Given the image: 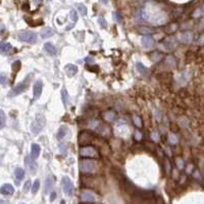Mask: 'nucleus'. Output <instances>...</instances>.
<instances>
[{"label":"nucleus","mask_w":204,"mask_h":204,"mask_svg":"<svg viewBox=\"0 0 204 204\" xmlns=\"http://www.w3.org/2000/svg\"><path fill=\"white\" fill-rule=\"evenodd\" d=\"M61 204H64V200H62V201H61Z\"/></svg>","instance_id":"ea45409f"},{"label":"nucleus","mask_w":204,"mask_h":204,"mask_svg":"<svg viewBox=\"0 0 204 204\" xmlns=\"http://www.w3.org/2000/svg\"><path fill=\"white\" fill-rule=\"evenodd\" d=\"M61 99H62V101H64V106L66 107L69 104V97L68 91H66V89H64V88L61 90Z\"/></svg>","instance_id":"412c9836"},{"label":"nucleus","mask_w":204,"mask_h":204,"mask_svg":"<svg viewBox=\"0 0 204 204\" xmlns=\"http://www.w3.org/2000/svg\"><path fill=\"white\" fill-rule=\"evenodd\" d=\"M136 66H137V69H138V72L141 74V75H143V76L147 75L148 69H147V68L143 64H141V62H137Z\"/></svg>","instance_id":"4be33fe9"},{"label":"nucleus","mask_w":204,"mask_h":204,"mask_svg":"<svg viewBox=\"0 0 204 204\" xmlns=\"http://www.w3.org/2000/svg\"><path fill=\"white\" fill-rule=\"evenodd\" d=\"M134 122L137 127H141V126H142V121H141L140 117L138 116H134Z\"/></svg>","instance_id":"c756f323"},{"label":"nucleus","mask_w":204,"mask_h":204,"mask_svg":"<svg viewBox=\"0 0 204 204\" xmlns=\"http://www.w3.org/2000/svg\"><path fill=\"white\" fill-rule=\"evenodd\" d=\"M85 61L88 62V64H94L95 59H94V57H92V56H87L86 58H85Z\"/></svg>","instance_id":"7c9ffc66"},{"label":"nucleus","mask_w":204,"mask_h":204,"mask_svg":"<svg viewBox=\"0 0 204 204\" xmlns=\"http://www.w3.org/2000/svg\"><path fill=\"white\" fill-rule=\"evenodd\" d=\"M68 134V128L64 127V126H61L60 128H59L58 132H57V139L58 140H61L64 139V137Z\"/></svg>","instance_id":"aec40b11"},{"label":"nucleus","mask_w":204,"mask_h":204,"mask_svg":"<svg viewBox=\"0 0 204 204\" xmlns=\"http://www.w3.org/2000/svg\"><path fill=\"white\" fill-rule=\"evenodd\" d=\"M81 197H82V200L85 202H94L96 200L95 195L90 191H84L82 193Z\"/></svg>","instance_id":"9b49d317"},{"label":"nucleus","mask_w":204,"mask_h":204,"mask_svg":"<svg viewBox=\"0 0 204 204\" xmlns=\"http://www.w3.org/2000/svg\"><path fill=\"white\" fill-rule=\"evenodd\" d=\"M80 168L83 173H92L95 168V163L92 160H83L80 163Z\"/></svg>","instance_id":"39448f33"},{"label":"nucleus","mask_w":204,"mask_h":204,"mask_svg":"<svg viewBox=\"0 0 204 204\" xmlns=\"http://www.w3.org/2000/svg\"><path fill=\"white\" fill-rule=\"evenodd\" d=\"M40 152H41L40 145H38V144H36V143L32 144V146H31V158H32V160H35V159H37L39 157Z\"/></svg>","instance_id":"9d476101"},{"label":"nucleus","mask_w":204,"mask_h":204,"mask_svg":"<svg viewBox=\"0 0 204 204\" xmlns=\"http://www.w3.org/2000/svg\"><path fill=\"white\" fill-rule=\"evenodd\" d=\"M18 38L21 41L26 43H36L37 42V34L31 31H23L18 33Z\"/></svg>","instance_id":"f257e3e1"},{"label":"nucleus","mask_w":204,"mask_h":204,"mask_svg":"<svg viewBox=\"0 0 204 204\" xmlns=\"http://www.w3.org/2000/svg\"><path fill=\"white\" fill-rule=\"evenodd\" d=\"M0 193H1L2 195H6V196L12 195L14 193V188L12 187V185H10V184H4V185H2L1 188H0Z\"/></svg>","instance_id":"6e6552de"},{"label":"nucleus","mask_w":204,"mask_h":204,"mask_svg":"<svg viewBox=\"0 0 204 204\" xmlns=\"http://www.w3.org/2000/svg\"><path fill=\"white\" fill-rule=\"evenodd\" d=\"M5 121H6V117L4 111L0 109V129H2L5 126Z\"/></svg>","instance_id":"b1692460"},{"label":"nucleus","mask_w":204,"mask_h":204,"mask_svg":"<svg viewBox=\"0 0 204 204\" xmlns=\"http://www.w3.org/2000/svg\"><path fill=\"white\" fill-rule=\"evenodd\" d=\"M192 38H193V35L190 32L183 33V34L180 35V41L183 43H190L192 41Z\"/></svg>","instance_id":"dca6fc26"},{"label":"nucleus","mask_w":204,"mask_h":204,"mask_svg":"<svg viewBox=\"0 0 204 204\" xmlns=\"http://www.w3.org/2000/svg\"><path fill=\"white\" fill-rule=\"evenodd\" d=\"M12 46L9 43L0 42V54H8L12 50Z\"/></svg>","instance_id":"4468645a"},{"label":"nucleus","mask_w":204,"mask_h":204,"mask_svg":"<svg viewBox=\"0 0 204 204\" xmlns=\"http://www.w3.org/2000/svg\"><path fill=\"white\" fill-rule=\"evenodd\" d=\"M141 138H142V135H141L139 132H136V139L137 140H140Z\"/></svg>","instance_id":"f704fd0d"},{"label":"nucleus","mask_w":204,"mask_h":204,"mask_svg":"<svg viewBox=\"0 0 204 204\" xmlns=\"http://www.w3.org/2000/svg\"><path fill=\"white\" fill-rule=\"evenodd\" d=\"M98 23H99L100 27H101V28H103V29H106L107 28V23H106V21L103 17H99L98 18Z\"/></svg>","instance_id":"cd10ccee"},{"label":"nucleus","mask_w":204,"mask_h":204,"mask_svg":"<svg viewBox=\"0 0 204 204\" xmlns=\"http://www.w3.org/2000/svg\"><path fill=\"white\" fill-rule=\"evenodd\" d=\"M54 35V31L52 29H50V28H45V29H43L42 30V32H41V36H42V38L43 39H45V38H49V37L51 36H53Z\"/></svg>","instance_id":"6ab92c4d"},{"label":"nucleus","mask_w":204,"mask_h":204,"mask_svg":"<svg viewBox=\"0 0 204 204\" xmlns=\"http://www.w3.org/2000/svg\"><path fill=\"white\" fill-rule=\"evenodd\" d=\"M28 82L27 81H25V82H21V83H20L18 85H17L16 87H14L12 91L9 92V96H12V97H13V96H17L18 94H21V93H23V92L26 90V89L28 88Z\"/></svg>","instance_id":"20e7f679"},{"label":"nucleus","mask_w":204,"mask_h":204,"mask_svg":"<svg viewBox=\"0 0 204 204\" xmlns=\"http://www.w3.org/2000/svg\"><path fill=\"white\" fill-rule=\"evenodd\" d=\"M80 154H81V156L92 157V156H95L96 155V150L92 147H84V148H81Z\"/></svg>","instance_id":"1a4fd4ad"},{"label":"nucleus","mask_w":204,"mask_h":204,"mask_svg":"<svg viewBox=\"0 0 204 204\" xmlns=\"http://www.w3.org/2000/svg\"><path fill=\"white\" fill-rule=\"evenodd\" d=\"M42 90H43V83H42V81L38 80L35 83L34 89H33V93H34V99L40 98L41 94H42Z\"/></svg>","instance_id":"423d86ee"},{"label":"nucleus","mask_w":204,"mask_h":204,"mask_svg":"<svg viewBox=\"0 0 204 204\" xmlns=\"http://www.w3.org/2000/svg\"><path fill=\"white\" fill-rule=\"evenodd\" d=\"M64 70H65L66 76L69 77V78H73L74 76H76L78 74V66L75 64H69L64 66Z\"/></svg>","instance_id":"0eeeda50"},{"label":"nucleus","mask_w":204,"mask_h":204,"mask_svg":"<svg viewBox=\"0 0 204 204\" xmlns=\"http://www.w3.org/2000/svg\"><path fill=\"white\" fill-rule=\"evenodd\" d=\"M30 184H31V182H30V181H27V183L25 184V186H24V191H25V192H28V191H29Z\"/></svg>","instance_id":"2f4dec72"},{"label":"nucleus","mask_w":204,"mask_h":204,"mask_svg":"<svg viewBox=\"0 0 204 204\" xmlns=\"http://www.w3.org/2000/svg\"><path fill=\"white\" fill-rule=\"evenodd\" d=\"M76 7H77L78 10H79L80 13H81L83 17H85V16L87 14V7H86V5L82 4V3H77Z\"/></svg>","instance_id":"5701e85b"},{"label":"nucleus","mask_w":204,"mask_h":204,"mask_svg":"<svg viewBox=\"0 0 204 204\" xmlns=\"http://www.w3.org/2000/svg\"><path fill=\"white\" fill-rule=\"evenodd\" d=\"M7 83V76L4 74H0V84H6Z\"/></svg>","instance_id":"c85d7f7f"},{"label":"nucleus","mask_w":204,"mask_h":204,"mask_svg":"<svg viewBox=\"0 0 204 204\" xmlns=\"http://www.w3.org/2000/svg\"><path fill=\"white\" fill-rule=\"evenodd\" d=\"M101 1H102L103 3H104V4H106V3L108 2V0H101Z\"/></svg>","instance_id":"58836bf2"},{"label":"nucleus","mask_w":204,"mask_h":204,"mask_svg":"<svg viewBox=\"0 0 204 204\" xmlns=\"http://www.w3.org/2000/svg\"><path fill=\"white\" fill-rule=\"evenodd\" d=\"M147 18H148L147 13L144 8L138 10V12L136 13V20L138 23H145V21H147Z\"/></svg>","instance_id":"f8f14e48"},{"label":"nucleus","mask_w":204,"mask_h":204,"mask_svg":"<svg viewBox=\"0 0 204 204\" xmlns=\"http://www.w3.org/2000/svg\"><path fill=\"white\" fill-rule=\"evenodd\" d=\"M140 32H141V33H147V34H149V33H151V31H148V29H142Z\"/></svg>","instance_id":"c9c22d12"},{"label":"nucleus","mask_w":204,"mask_h":204,"mask_svg":"<svg viewBox=\"0 0 204 204\" xmlns=\"http://www.w3.org/2000/svg\"><path fill=\"white\" fill-rule=\"evenodd\" d=\"M62 189H64V192L68 196H72L74 193V184L73 182L70 181L69 177H64L62 178Z\"/></svg>","instance_id":"7ed1b4c3"},{"label":"nucleus","mask_w":204,"mask_h":204,"mask_svg":"<svg viewBox=\"0 0 204 204\" xmlns=\"http://www.w3.org/2000/svg\"><path fill=\"white\" fill-rule=\"evenodd\" d=\"M178 164H179V168H183L184 164H183V161L181 162V159H178Z\"/></svg>","instance_id":"72a5a7b5"},{"label":"nucleus","mask_w":204,"mask_h":204,"mask_svg":"<svg viewBox=\"0 0 204 204\" xmlns=\"http://www.w3.org/2000/svg\"><path fill=\"white\" fill-rule=\"evenodd\" d=\"M44 49H45V51L48 53V54H50V55H55L57 52V50H56V48H55V46L53 45V44H51L50 42H47L44 44Z\"/></svg>","instance_id":"2eb2a0df"},{"label":"nucleus","mask_w":204,"mask_h":204,"mask_svg":"<svg viewBox=\"0 0 204 204\" xmlns=\"http://www.w3.org/2000/svg\"><path fill=\"white\" fill-rule=\"evenodd\" d=\"M69 17H70V20H72L74 23H77L78 20H79V17H78V13L76 10H70V12H69Z\"/></svg>","instance_id":"a878e982"},{"label":"nucleus","mask_w":204,"mask_h":204,"mask_svg":"<svg viewBox=\"0 0 204 204\" xmlns=\"http://www.w3.org/2000/svg\"><path fill=\"white\" fill-rule=\"evenodd\" d=\"M0 204H8V202L5 201V200H0Z\"/></svg>","instance_id":"4c0bfd02"},{"label":"nucleus","mask_w":204,"mask_h":204,"mask_svg":"<svg viewBox=\"0 0 204 204\" xmlns=\"http://www.w3.org/2000/svg\"><path fill=\"white\" fill-rule=\"evenodd\" d=\"M44 125H45V118H44V116H38L31 125L32 133L33 134H39L41 130L43 129Z\"/></svg>","instance_id":"f03ea898"},{"label":"nucleus","mask_w":204,"mask_h":204,"mask_svg":"<svg viewBox=\"0 0 204 204\" xmlns=\"http://www.w3.org/2000/svg\"><path fill=\"white\" fill-rule=\"evenodd\" d=\"M39 189H40V181L36 180L32 186V193L33 194H36V193L39 191Z\"/></svg>","instance_id":"393cba45"},{"label":"nucleus","mask_w":204,"mask_h":204,"mask_svg":"<svg viewBox=\"0 0 204 204\" xmlns=\"http://www.w3.org/2000/svg\"><path fill=\"white\" fill-rule=\"evenodd\" d=\"M55 197H56V194H55L54 192L51 193V196H50V201H54Z\"/></svg>","instance_id":"473e14b6"},{"label":"nucleus","mask_w":204,"mask_h":204,"mask_svg":"<svg viewBox=\"0 0 204 204\" xmlns=\"http://www.w3.org/2000/svg\"><path fill=\"white\" fill-rule=\"evenodd\" d=\"M112 16H113V20L116 21L117 24H121L122 18H121V14H120V13L116 12H114Z\"/></svg>","instance_id":"bb28decb"},{"label":"nucleus","mask_w":204,"mask_h":204,"mask_svg":"<svg viewBox=\"0 0 204 204\" xmlns=\"http://www.w3.org/2000/svg\"><path fill=\"white\" fill-rule=\"evenodd\" d=\"M169 139H170V142H175V143H177V141H178V140L175 138V137H173V136H170V138H169Z\"/></svg>","instance_id":"e433bc0d"},{"label":"nucleus","mask_w":204,"mask_h":204,"mask_svg":"<svg viewBox=\"0 0 204 204\" xmlns=\"http://www.w3.org/2000/svg\"><path fill=\"white\" fill-rule=\"evenodd\" d=\"M53 187V179L51 178V176L47 177V179L45 181V193L48 194L49 191H51V189Z\"/></svg>","instance_id":"a211bd4d"},{"label":"nucleus","mask_w":204,"mask_h":204,"mask_svg":"<svg viewBox=\"0 0 204 204\" xmlns=\"http://www.w3.org/2000/svg\"><path fill=\"white\" fill-rule=\"evenodd\" d=\"M141 43H142V45H143L144 47L149 48V47L153 46L154 40H153V38H152V37H150V36H144V37H142V39H141Z\"/></svg>","instance_id":"ddd939ff"},{"label":"nucleus","mask_w":204,"mask_h":204,"mask_svg":"<svg viewBox=\"0 0 204 204\" xmlns=\"http://www.w3.org/2000/svg\"><path fill=\"white\" fill-rule=\"evenodd\" d=\"M14 176H16V181L17 183H20V182L24 179L25 177V170L21 168H17L16 169V172H14Z\"/></svg>","instance_id":"f3484780"}]
</instances>
